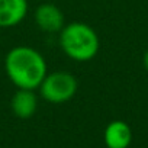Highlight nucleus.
<instances>
[{"label":"nucleus","instance_id":"f257e3e1","mask_svg":"<svg viewBox=\"0 0 148 148\" xmlns=\"http://www.w3.org/2000/svg\"><path fill=\"white\" fill-rule=\"evenodd\" d=\"M5 71L8 79L18 89L35 90L48 74V67L38 49L28 45H18L6 54Z\"/></svg>","mask_w":148,"mask_h":148},{"label":"nucleus","instance_id":"f03ea898","mask_svg":"<svg viewBox=\"0 0 148 148\" xmlns=\"http://www.w3.org/2000/svg\"><path fill=\"white\" fill-rule=\"evenodd\" d=\"M58 34L60 47L70 60L77 62H87L97 55L100 41L96 31L90 25L74 21L65 23Z\"/></svg>","mask_w":148,"mask_h":148},{"label":"nucleus","instance_id":"7ed1b4c3","mask_svg":"<svg viewBox=\"0 0 148 148\" xmlns=\"http://www.w3.org/2000/svg\"><path fill=\"white\" fill-rule=\"evenodd\" d=\"M39 95L44 100L54 105H61L74 97L77 93V79L68 71L48 73L39 84Z\"/></svg>","mask_w":148,"mask_h":148},{"label":"nucleus","instance_id":"20e7f679","mask_svg":"<svg viewBox=\"0 0 148 148\" xmlns=\"http://www.w3.org/2000/svg\"><path fill=\"white\" fill-rule=\"evenodd\" d=\"M35 23L45 34H57L64 28L65 18L54 3H42L35 10Z\"/></svg>","mask_w":148,"mask_h":148},{"label":"nucleus","instance_id":"39448f33","mask_svg":"<svg viewBox=\"0 0 148 148\" xmlns=\"http://www.w3.org/2000/svg\"><path fill=\"white\" fill-rule=\"evenodd\" d=\"M29 10L28 0H0V28L18 26Z\"/></svg>","mask_w":148,"mask_h":148},{"label":"nucleus","instance_id":"423d86ee","mask_svg":"<svg viewBox=\"0 0 148 148\" xmlns=\"http://www.w3.org/2000/svg\"><path fill=\"white\" fill-rule=\"evenodd\" d=\"M103 139L108 148H129L132 141L131 126L123 121H112L105 128Z\"/></svg>","mask_w":148,"mask_h":148},{"label":"nucleus","instance_id":"0eeeda50","mask_svg":"<svg viewBox=\"0 0 148 148\" xmlns=\"http://www.w3.org/2000/svg\"><path fill=\"white\" fill-rule=\"evenodd\" d=\"M12 112L21 119H29L35 115L38 109V96L35 90L18 89L10 100Z\"/></svg>","mask_w":148,"mask_h":148},{"label":"nucleus","instance_id":"6e6552de","mask_svg":"<svg viewBox=\"0 0 148 148\" xmlns=\"http://www.w3.org/2000/svg\"><path fill=\"white\" fill-rule=\"evenodd\" d=\"M144 67H145L147 71H148V49H147V52H145V55H144Z\"/></svg>","mask_w":148,"mask_h":148}]
</instances>
